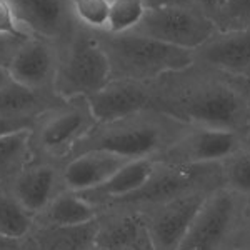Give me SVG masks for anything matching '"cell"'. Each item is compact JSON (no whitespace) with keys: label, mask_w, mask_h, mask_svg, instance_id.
<instances>
[{"label":"cell","mask_w":250,"mask_h":250,"mask_svg":"<svg viewBox=\"0 0 250 250\" xmlns=\"http://www.w3.org/2000/svg\"><path fill=\"white\" fill-rule=\"evenodd\" d=\"M152 108L192 127L239 134L250 142V82L192 62L150 82Z\"/></svg>","instance_id":"6da1fadb"},{"label":"cell","mask_w":250,"mask_h":250,"mask_svg":"<svg viewBox=\"0 0 250 250\" xmlns=\"http://www.w3.org/2000/svg\"><path fill=\"white\" fill-rule=\"evenodd\" d=\"M188 128L190 125L175 117L157 108H147L114 122L97 124L75 145L68 159L85 152L104 150L130 160H159Z\"/></svg>","instance_id":"7a4b0ae2"},{"label":"cell","mask_w":250,"mask_h":250,"mask_svg":"<svg viewBox=\"0 0 250 250\" xmlns=\"http://www.w3.org/2000/svg\"><path fill=\"white\" fill-rule=\"evenodd\" d=\"M95 32V30H94ZM110 65V80L150 83L168 72H177L193 62L190 50L167 45L135 32H95Z\"/></svg>","instance_id":"3957f363"},{"label":"cell","mask_w":250,"mask_h":250,"mask_svg":"<svg viewBox=\"0 0 250 250\" xmlns=\"http://www.w3.org/2000/svg\"><path fill=\"white\" fill-rule=\"evenodd\" d=\"M250 204L224 185L213 188L177 250H233L242 244Z\"/></svg>","instance_id":"277c9868"},{"label":"cell","mask_w":250,"mask_h":250,"mask_svg":"<svg viewBox=\"0 0 250 250\" xmlns=\"http://www.w3.org/2000/svg\"><path fill=\"white\" fill-rule=\"evenodd\" d=\"M222 185L220 164L177 165L157 160V165L139 190L124 199L99 207L104 210H122L145 213L157 205L195 190H213Z\"/></svg>","instance_id":"5b68a950"},{"label":"cell","mask_w":250,"mask_h":250,"mask_svg":"<svg viewBox=\"0 0 250 250\" xmlns=\"http://www.w3.org/2000/svg\"><path fill=\"white\" fill-rule=\"evenodd\" d=\"M110 65L94 30L80 25L77 32L59 47V67L54 92L60 99H88L107 85Z\"/></svg>","instance_id":"8992f818"},{"label":"cell","mask_w":250,"mask_h":250,"mask_svg":"<svg viewBox=\"0 0 250 250\" xmlns=\"http://www.w3.org/2000/svg\"><path fill=\"white\" fill-rule=\"evenodd\" d=\"M97 125L85 97H77L43 112L30 128L35 160L63 164L80 140Z\"/></svg>","instance_id":"52a82bcc"},{"label":"cell","mask_w":250,"mask_h":250,"mask_svg":"<svg viewBox=\"0 0 250 250\" xmlns=\"http://www.w3.org/2000/svg\"><path fill=\"white\" fill-rule=\"evenodd\" d=\"M132 32L193 52L210 39L217 29L195 5H185L145 10L140 23Z\"/></svg>","instance_id":"ba28073f"},{"label":"cell","mask_w":250,"mask_h":250,"mask_svg":"<svg viewBox=\"0 0 250 250\" xmlns=\"http://www.w3.org/2000/svg\"><path fill=\"white\" fill-rule=\"evenodd\" d=\"M250 144L239 134L208 127H192L160 157L159 162L177 165L220 164Z\"/></svg>","instance_id":"9c48e42d"},{"label":"cell","mask_w":250,"mask_h":250,"mask_svg":"<svg viewBox=\"0 0 250 250\" xmlns=\"http://www.w3.org/2000/svg\"><path fill=\"white\" fill-rule=\"evenodd\" d=\"M212 190H195L164 202L144 213L157 250H177Z\"/></svg>","instance_id":"30bf717a"},{"label":"cell","mask_w":250,"mask_h":250,"mask_svg":"<svg viewBox=\"0 0 250 250\" xmlns=\"http://www.w3.org/2000/svg\"><path fill=\"white\" fill-rule=\"evenodd\" d=\"M22 27L35 37L63 45L77 32L79 23L70 0H10Z\"/></svg>","instance_id":"8fae6325"},{"label":"cell","mask_w":250,"mask_h":250,"mask_svg":"<svg viewBox=\"0 0 250 250\" xmlns=\"http://www.w3.org/2000/svg\"><path fill=\"white\" fill-rule=\"evenodd\" d=\"M60 168L62 164L34 159L14 179L3 184V187L19 200L27 212L37 217L60 192L65 190Z\"/></svg>","instance_id":"7c38bea8"},{"label":"cell","mask_w":250,"mask_h":250,"mask_svg":"<svg viewBox=\"0 0 250 250\" xmlns=\"http://www.w3.org/2000/svg\"><path fill=\"white\" fill-rule=\"evenodd\" d=\"M59 67V45L30 35L14 55L9 74L14 82L42 92H54Z\"/></svg>","instance_id":"4fadbf2b"},{"label":"cell","mask_w":250,"mask_h":250,"mask_svg":"<svg viewBox=\"0 0 250 250\" xmlns=\"http://www.w3.org/2000/svg\"><path fill=\"white\" fill-rule=\"evenodd\" d=\"M87 100L97 124L114 122L152 108L150 83L134 80H108L105 87Z\"/></svg>","instance_id":"5bb4252c"},{"label":"cell","mask_w":250,"mask_h":250,"mask_svg":"<svg viewBox=\"0 0 250 250\" xmlns=\"http://www.w3.org/2000/svg\"><path fill=\"white\" fill-rule=\"evenodd\" d=\"M192 54L197 63L219 68L237 77H250V30H217Z\"/></svg>","instance_id":"9a60e30c"},{"label":"cell","mask_w":250,"mask_h":250,"mask_svg":"<svg viewBox=\"0 0 250 250\" xmlns=\"http://www.w3.org/2000/svg\"><path fill=\"white\" fill-rule=\"evenodd\" d=\"M127 162H130V159L104 150L75 155L65 160L60 168L63 188L79 193L92 190L110 179Z\"/></svg>","instance_id":"2e32d148"},{"label":"cell","mask_w":250,"mask_h":250,"mask_svg":"<svg viewBox=\"0 0 250 250\" xmlns=\"http://www.w3.org/2000/svg\"><path fill=\"white\" fill-rule=\"evenodd\" d=\"M99 219L82 225H45L35 222L23 237L27 250H87L95 245Z\"/></svg>","instance_id":"e0dca14e"},{"label":"cell","mask_w":250,"mask_h":250,"mask_svg":"<svg viewBox=\"0 0 250 250\" xmlns=\"http://www.w3.org/2000/svg\"><path fill=\"white\" fill-rule=\"evenodd\" d=\"M157 165L155 159H134L127 162L120 170H117L102 185L87 192H80V195L97 208L108 202L124 199L135 190H139L152 175ZM79 193V192H77Z\"/></svg>","instance_id":"ac0fdd59"},{"label":"cell","mask_w":250,"mask_h":250,"mask_svg":"<svg viewBox=\"0 0 250 250\" xmlns=\"http://www.w3.org/2000/svg\"><path fill=\"white\" fill-rule=\"evenodd\" d=\"M99 233L95 245L104 250H125L147 230L145 215L140 212H99Z\"/></svg>","instance_id":"d6986e66"},{"label":"cell","mask_w":250,"mask_h":250,"mask_svg":"<svg viewBox=\"0 0 250 250\" xmlns=\"http://www.w3.org/2000/svg\"><path fill=\"white\" fill-rule=\"evenodd\" d=\"M65 102L55 92L34 90L22 83L12 82L0 90V115L12 119L35 120L43 112Z\"/></svg>","instance_id":"ffe728a7"},{"label":"cell","mask_w":250,"mask_h":250,"mask_svg":"<svg viewBox=\"0 0 250 250\" xmlns=\"http://www.w3.org/2000/svg\"><path fill=\"white\" fill-rule=\"evenodd\" d=\"M99 208L83 199L80 193L63 190L60 192L40 215L35 217L37 224L45 225H82L95 220Z\"/></svg>","instance_id":"44dd1931"},{"label":"cell","mask_w":250,"mask_h":250,"mask_svg":"<svg viewBox=\"0 0 250 250\" xmlns=\"http://www.w3.org/2000/svg\"><path fill=\"white\" fill-rule=\"evenodd\" d=\"M32 160L30 128L0 137V185L14 179Z\"/></svg>","instance_id":"7402d4cb"},{"label":"cell","mask_w":250,"mask_h":250,"mask_svg":"<svg viewBox=\"0 0 250 250\" xmlns=\"http://www.w3.org/2000/svg\"><path fill=\"white\" fill-rule=\"evenodd\" d=\"M222 185L250 204V144L220 162Z\"/></svg>","instance_id":"603a6c76"},{"label":"cell","mask_w":250,"mask_h":250,"mask_svg":"<svg viewBox=\"0 0 250 250\" xmlns=\"http://www.w3.org/2000/svg\"><path fill=\"white\" fill-rule=\"evenodd\" d=\"M35 224V217L20 205L5 187H0V235L23 239Z\"/></svg>","instance_id":"cb8c5ba5"},{"label":"cell","mask_w":250,"mask_h":250,"mask_svg":"<svg viewBox=\"0 0 250 250\" xmlns=\"http://www.w3.org/2000/svg\"><path fill=\"white\" fill-rule=\"evenodd\" d=\"M145 10L147 9L142 0H110L105 32L110 34L132 32L140 23Z\"/></svg>","instance_id":"d4e9b609"},{"label":"cell","mask_w":250,"mask_h":250,"mask_svg":"<svg viewBox=\"0 0 250 250\" xmlns=\"http://www.w3.org/2000/svg\"><path fill=\"white\" fill-rule=\"evenodd\" d=\"M72 12L79 25L88 30H105L110 0H70Z\"/></svg>","instance_id":"484cf974"},{"label":"cell","mask_w":250,"mask_h":250,"mask_svg":"<svg viewBox=\"0 0 250 250\" xmlns=\"http://www.w3.org/2000/svg\"><path fill=\"white\" fill-rule=\"evenodd\" d=\"M213 25L219 32L250 30V0H227Z\"/></svg>","instance_id":"4316f807"},{"label":"cell","mask_w":250,"mask_h":250,"mask_svg":"<svg viewBox=\"0 0 250 250\" xmlns=\"http://www.w3.org/2000/svg\"><path fill=\"white\" fill-rule=\"evenodd\" d=\"M0 34L17 35V37H30V34L22 27L15 15L10 0H0Z\"/></svg>","instance_id":"83f0119b"},{"label":"cell","mask_w":250,"mask_h":250,"mask_svg":"<svg viewBox=\"0 0 250 250\" xmlns=\"http://www.w3.org/2000/svg\"><path fill=\"white\" fill-rule=\"evenodd\" d=\"M29 37H17V35H3L0 34V67L9 68L12 59L17 54L25 40Z\"/></svg>","instance_id":"f1b7e54d"},{"label":"cell","mask_w":250,"mask_h":250,"mask_svg":"<svg viewBox=\"0 0 250 250\" xmlns=\"http://www.w3.org/2000/svg\"><path fill=\"white\" fill-rule=\"evenodd\" d=\"M35 120L27 119H12V117H2L0 115V137L12 134L17 130H25V128H32Z\"/></svg>","instance_id":"f546056e"},{"label":"cell","mask_w":250,"mask_h":250,"mask_svg":"<svg viewBox=\"0 0 250 250\" xmlns=\"http://www.w3.org/2000/svg\"><path fill=\"white\" fill-rule=\"evenodd\" d=\"M192 2L197 9L200 12H204V14L213 22V20L217 19V15L220 14L222 7L225 5L227 0H192Z\"/></svg>","instance_id":"4dcf8cb0"},{"label":"cell","mask_w":250,"mask_h":250,"mask_svg":"<svg viewBox=\"0 0 250 250\" xmlns=\"http://www.w3.org/2000/svg\"><path fill=\"white\" fill-rule=\"evenodd\" d=\"M145 9H165V7H185L193 5L192 0H142Z\"/></svg>","instance_id":"1f68e13d"},{"label":"cell","mask_w":250,"mask_h":250,"mask_svg":"<svg viewBox=\"0 0 250 250\" xmlns=\"http://www.w3.org/2000/svg\"><path fill=\"white\" fill-rule=\"evenodd\" d=\"M0 250H27L23 239L0 235Z\"/></svg>","instance_id":"d6a6232c"},{"label":"cell","mask_w":250,"mask_h":250,"mask_svg":"<svg viewBox=\"0 0 250 250\" xmlns=\"http://www.w3.org/2000/svg\"><path fill=\"white\" fill-rule=\"evenodd\" d=\"M125 250H157V249H155L154 242H152V239H150V235H148V232L145 230L142 235L134 242V244L128 245Z\"/></svg>","instance_id":"836d02e7"},{"label":"cell","mask_w":250,"mask_h":250,"mask_svg":"<svg viewBox=\"0 0 250 250\" xmlns=\"http://www.w3.org/2000/svg\"><path fill=\"white\" fill-rule=\"evenodd\" d=\"M10 82H12V77H10V74H9V68L0 67V90H2L3 87L9 85Z\"/></svg>","instance_id":"e575fe53"},{"label":"cell","mask_w":250,"mask_h":250,"mask_svg":"<svg viewBox=\"0 0 250 250\" xmlns=\"http://www.w3.org/2000/svg\"><path fill=\"white\" fill-rule=\"evenodd\" d=\"M242 245L250 249V215H249V220H247V227H245L244 237H242Z\"/></svg>","instance_id":"d590c367"},{"label":"cell","mask_w":250,"mask_h":250,"mask_svg":"<svg viewBox=\"0 0 250 250\" xmlns=\"http://www.w3.org/2000/svg\"><path fill=\"white\" fill-rule=\"evenodd\" d=\"M233 250H250V249H247V247H244V245H239V247H235V249H233Z\"/></svg>","instance_id":"8d00e7d4"},{"label":"cell","mask_w":250,"mask_h":250,"mask_svg":"<svg viewBox=\"0 0 250 250\" xmlns=\"http://www.w3.org/2000/svg\"><path fill=\"white\" fill-rule=\"evenodd\" d=\"M87 250H104V249H100L99 245H92L90 249H87Z\"/></svg>","instance_id":"74e56055"},{"label":"cell","mask_w":250,"mask_h":250,"mask_svg":"<svg viewBox=\"0 0 250 250\" xmlns=\"http://www.w3.org/2000/svg\"><path fill=\"white\" fill-rule=\"evenodd\" d=\"M247 80H249V82H250V77H249V79H247Z\"/></svg>","instance_id":"f35d334b"},{"label":"cell","mask_w":250,"mask_h":250,"mask_svg":"<svg viewBox=\"0 0 250 250\" xmlns=\"http://www.w3.org/2000/svg\"><path fill=\"white\" fill-rule=\"evenodd\" d=\"M0 187H2V185H0Z\"/></svg>","instance_id":"ab89813d"}]
</instances>
